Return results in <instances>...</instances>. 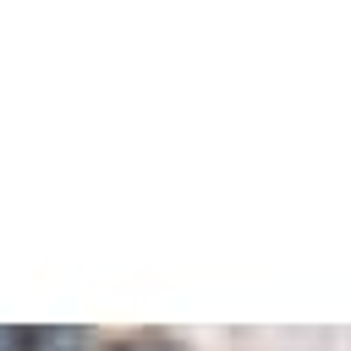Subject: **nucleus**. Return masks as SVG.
I'll return each instance as SVG.
<instances>
[{
	"label": "nucleus",
	"mask_w": 351,
	"mask_h": 351,
	"mask_svg": "<svg viewBox=\"0 0 351 351\" xmlns=\"http://www.w3.org/2000/svg\"><path fill=\"white\" fill-rule=\"evenodd\" d=\"M0 351H44V329H33V324H5V329H0Z\"/></svg>",
	"instance_id": "nucleus-1"
},
{
	"label": "nucleus",
	"mask_w": 351,
	"mask_h": 351,
	"mask_svg": "<svg viewBox=\"0 0 351 351\" xmlns=\"http://www.w3.org/2000/svg\"><path fill=\"white\" fill-rule=\"evenodd\" d=\"M99 351H170V346H159V340H126V346H99Z\"/></svg>",
	"instance_id": "nucleus-2"
}]
</instances>
